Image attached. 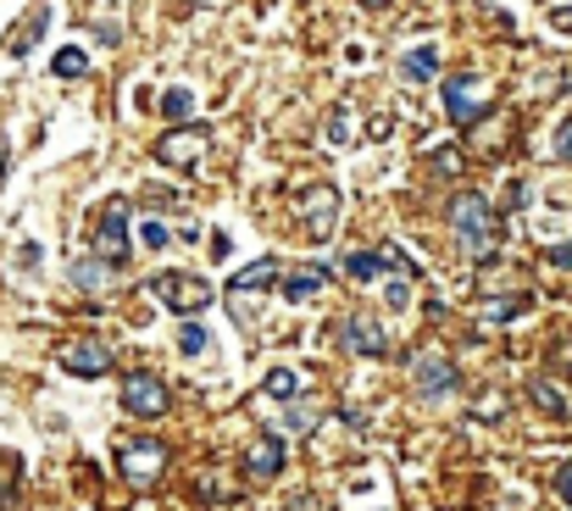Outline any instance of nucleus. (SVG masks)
<instances>
[{
  "label": "nucleus",
  "mask_w": 572,
  "mask_h": 511,
  "mask_svg": "<svg viewBox=\"0 0 572 511\" xmlns=\"http://www.w3.org/2000/svg\"><path fill=\"white\" fill-rule=\"evenodd\" d=\"M461 378H456V361H445V356H422L417 361V389L428 395V400H439V395H450Z\"/></svg>",
  "instance_id": "nucleus-9"
},
{
  "label": "nucleus",
  "mask_w": 572,
  "mask_h": 511,
  "mask_svg": "<svg viewBox=\"0 0 572 511\" xmlns=\"http://www.w3.org/2000/svg\"><path fill=\"white\" fill-rule=\"evenodd\" d=\"M57 361H62L68 372H79V378H101V372L112 367V350H106L101 339H68Z\"/></svg>",
  "instance_id": "nucleus-7"
},
{
  "label": "nucleus",
  "mask_w": 572,
  "mask_h": 511,
  "mask_svg": "<svg viewBox=\"0 0 572 511\" xmlns=\"http://www.w3.org/2000/svg\"><path fill=\"white\" fill-rule=\"evenodd\" d=\"M267 395H278V400H295V395H300V378H295L289 367H273V372H267Z\"/></svg>",
  "instance_id": "nucleus-18"
},
{
  "label": "nucleus",
  "mask_w": 572,
  "mask_h": 511,
  "mask_svg": "<svg viewBox=\"0 0 572 511\" xmlns=\"http://www.w3.org/2000/svg\"><path fill=\"white\" fill-rule=\"evenodd\" d=\"M323 284H328V273H323V267H295V273L284 278V295H289V300H311Z\"/></svg>",
  "instance_id": "nucleus-16"
},
{
  "label": "nucleus",
  "mask_w": 572,
  "mask_h": 511,
  "mask_svg": "<svg viewBox=\"0 0 572 511\" xmlns=\"http://www.w3.org/2000/svg\"><path fill=\"white\" fill-rule=\"evenodd\" d=\"M433 68H439V51H433V45H417V51L400 57V79H406V84H428Z\"/></svg>",
  "instance_id": "nucleus-13"
},
{
  "label": "nucleus",
  "mask_w": 572,
  "mask_h": 511,
  "mask_svg": "<svg viewBox=\"0 0 572 511\" xmlns=\"http://www.w3.org/2000/svg\"><path fill=\"white\" fill-rule=\"evenodd\" d=\"M273 278H278V262H273V256H262V262H251L245 273H234L228 295H251V289H267Z\"/></svg>",
  "instance_id": "nucleus-15"
},
{
  "label": "nucleus",
  "mask_w": 572,
  "mask_h": 511,
  "mask_svg": "<svg viewBox=\"0 0 572 511\" xmlns=\"http://www.w3.org/2000/svg\"><path fill=\"white\" fill-rule=\"evenodd\" d=\"M555 494H561V500H566V505H572V461H566V467H561V472H555Z\"/></svg>",
  "instance_id": "nucleus-27"
},
{
  "label": "nucleus",
  "mask_w": 572,
  "mask_h": 511,
  "mask_svg": "<svg viewBox=\"0 0 572 511\" xmlns=\"http://www.w3.org/2000/svg\"><path fill=\"white\" fill-rule=\"evenodd\" d=\"M450 223H456L461 245H467L478 262H483V256H494V212H489V201H483V195H456Z\"/></svg>",
  "instance_id": "nucleus-1"
},
{
  "label": "nucleus",
  "mask_w": 572,
  "mask_h": 511,
  "mask_svg": "<svg viewBox=\"0 0 572 511\" xmlns=\"http://www.w3.org/2000/svg\"><path fill=\"white\" fill-rule=\"evenodd\" d=\"M550 23H555L561 34H572V7H555V12H550Z\"/></svg>",
  "instance_id": "nucleus-28"
},
{
  "label": "nucleus",
  "mask_w": 572,
  "mask_h": 511,
  "mask_svg": "<svg viewBox=\"0 0 572 511\" xmlns=\"http://www.w3.org/2000/svg\"><path fill=\"white\" fill-rule=\"evenodd\" d=\"M84 68H90V57H84L79 45H68V51H57V73H62V79H84Z\"/></svg>",
  "instance_id": "nucleus-19"
},
{
  "label": "nucleus",
  "mask_w": 572,
  "mask_h": 511,
  "mask_svg": "<svg viewBox=\"0 0 572 511\" xmlns=\"http://www.w3.org/2000/svg\"><path fill=\"white\" fill-rule=\"evenodd\" d=\"M206 145H212V129H178V134H167L162 145H156V156L167 162V167H201L206 162Z\"/></svg>",
  "instance_id": "nucleus-5"
},
{
  "label": "nucleus",
  "mask_w": 572,
  "mask_h": 511,
  "mask_svg": "<svg viewBox=\"0 0 572 511\" xmlns=\"http://www.w3.org/2000/svg\"><path fill=\"white\" fill-rule=\"evenodd\" d=\"M411 284H417V278H395V284L384 289V295H389V306H406V300H411Z\"/></svg>",
  "instance_id": "nucleus-25"
},
{
  "label": "nucleus",
  "mask_w": 572,
  "mask_h": 511,
  "mask_svg": "<svg viewBox=\"0 0 572 511\" xmlns=\"http://www.w3.org/2000/svg\"><path fill=\"white\" fill-rule=\"evenodd\" d=\"M389 262H395V256H384V251H350V256H345V273H350V278H378Z\"/></svg>",
  "instance_id": "nucleus-17"
},
{
  "label": "nucleus",
  "mask_w": 572,
  "mask_h": 511,
  "mask_svg": "<svg viewBox=\"0 0 572 511\" xmlns=\"http://www.w3.org/2000/svg\"><path fill=\"white\" fill-rule=\"evenodd\" d=\"M140 245L162 251V245H167V223H145V228H140Z\"/></svg>",
  "instance_id": "nucleus-24"
},
{
  "label": "nucleus",
  "mask_w": 572,
  "mask_h": 511,
  "mask_svg": "<svg viewBox=\"0 0 572 511\" xmlns=\"http://www.w3.org/2000/svg\"><path fill=\"white\" fill-rule=\"evenodd\" d=\"M317 417H323V406H311V400H300V406L289 411V428H295V433H306V428H311Z\"/></svg>",
  "instance_id": "nucleus-22"
},
{
  "label": "nucleus",
  "mask_w": 572,
  "mask_h": 511,
  "mask_svg": "<svg viewBox=\"0 0 572 511\" xmlns=\"http://www.w3.org/2000/svg\"><path fill=\"white\" fill-rule=\"evenodd\" d=\"M206 339H212V334H206L201 323H184V328H178V350H184V356H206Z\"/></svg>",
  "instance_id": "nucleus-20"
},
{
  "label": "nucleus",
  "mask_w": 572,
  "mask_h": 511,
  "mask_svg": "<svg viewBox=\"0 0 572 511\" xmlns=\"http://www.w3.org/2000/svg\"><path fill=\"white\" fill-rule=\"evenodd\" d=\"M151 295L167 306V311H201V306H212V284L206 278H195V273H156L151 278Z\"/></svg>",
  "instance_id": "nucleus-2"
},
{
  "label": "nucleus",
  "mask_w": 572,
  "mask_h": 511,
  "mask_svg": "<svg viewBox=\"0 0 572 511\" xmlns=\"http://www.w3.org/2000/svg\"><path fill=\"white\" fill-rule=\"evenodd\" d=\"M190 106H195V101H190V90H167V95H162V112H167V117H178V123L190 117Z\"/></svg>",
  "instance_id": "nucleus-21"
},
{
  "label": "nucleus",
  "mask_w": 572,
  "mask_h": 511,
  "mask_svg": "<svg viewBox=\"0 0 572 511\" xmlns=\"http://www.w3.org/2000/svg\"><path fill=\"white\" fill-rule=\"evenodd\" d=\"M372 7H384V0H372Z\"/></svg>",
  "instance_id": "nucleus-29"
},
{
  "label": "nucleus",
  "mask_w": 572,
  "mask_h": 511,
  "mask_svg": "<svg viewBox=\"0 0 572 511\" xmlns=\"http://www.w3.org/2000/svg\"><path fill=\"white\" fill-rule=\"evenodd\" d=\"M73 284H79V289H90V295L112 289V262H101V256H84V262H73Z\"/></svg>",
  "instance_id": "nucleus-14"
},
{
  "label": "nucleus",
  "mask_w": 572,
  "mask_h": 511,
  "mask_svg": "<svg viewBox=\"0 0 572 511\" xmlns=\"http://www.w3.org/2000/svg\"><path fill=\"white\" fill-rule=\"evenodd\" d=\"M445 112H450L456 123H478V117H483V90H472L467 79H450V84H445Z\"/></svg>",
  "instance_id": "nucleus-10"
},
{
  "label": "nucleus",
  "mask_w": 572,
  "mask_h": 511,
  "mask_svg": "<svg viewBox=\"0 0 572 511\" xmlns=\"http://www.w3.org/2000/svg\"><path fill=\"white\" fill-rule=\"evenodd\" d=\"M123 406H129V417H162L173 406V395H167V384L156 372H134L123 384Z\"/></svg>",
  "instance_id": "nucleus-3"
},
{
  "label": "nucleus",
  "mask_w": 572,
  "mask_h": 511,
  "mask_svg": "<svg viewBox=\"0 0 572 511\" xmlns=\"http://www.w3.org/2000/svg\"><path fill=\"white\" fill-rule=\"evenodd\" d=\"M345 334H350V350H356V356H384V350H389V345H384V328H378L372 317H350Z\"/></svg>",
  "instance_id": "nucleus-12"
},
{
  "label": "nucleus",
  "mask_w": 572,
  "mask_h": 511,
  "mask_svg": "<svg viewBox=\"0 0 572 511\" xmlns=\"http://www.w3.org/2000/svg\"><path fill=\"white\" fill-rule=\"evenodd\" d=\"M118 467H123V478H129V483H156V478H162V467H167V444H156V439L123 444V450H118Z\"/></svg>",
  "instance_id": "nucleus-4"
},
{
  "label": "nucleus",
  "mask_w": 572,
  "mask_h": 511,
  "mask_svg": "<svg viewBox=\"0 0 572 511\" xmlns=\"http://www.w3.org/2000/svg\"><path fill=\"white\" fill-rule=\"evenodd\" d=\"M533 400H539V406H544L550 417H561V411H566V400H561V395H555L550 384H533Z\"/></svg>",
  "instance_id": "nucleus-23"
},
{
  "label": "nucleus",
  "mask_w": 572,
  "mask_h": 511,
  "mask_svg": "<svg viewBox=\"0 0 572 511\" xmlns=\"http://www.w3.org/2000/svg\"><path fill=\"white\" fill-rule=\"evenodd\" d=\"M95 251L106 262H123L129 256V201H106L101 223H95Z\"/></svg>",
  "instance_id": "nucleus-6"
},
{
  "label": "nucleus",
  "mask_w": 572,
  "mask_h": 511,
  "mask_svg": "<svg viewBox=\"0 0 572 511\" xmlns=\"http://www.w3.org/2000/svg\"><path fill=\"white\" fill-rule=\"evenodd\" d=\"M555 151H561V162H572V117L561 123V134H555Z\"/></svg>",
  "instance_id": "nucleus-26"
},
{
  "label": "nucleus",
  "mask_w": 572,
  "mask_h": 511,
  "mask_svg": "<svg viewBox=\"0 0 572 511\" xmlns=\"http://www.w3.org/2000/svg\"><path fill=\"white\" fill-rule=\"evenodd\" d=\"M300 223H306L311 239H328L334 223H339V195H334V190H311V195L300 201Z\"/></svg>",
  "instance_id": "nucleus-8"
},
{
  "label": "nucleus",
  "mask_w": 572,
  "mask_h": 511,
  "mask_svg": "<svg viewBox=\"0 0 572 511\" xmlns=\"http://www.w3.org/2000/svg\"><path fill=\"white\" fill-rule=\"evenodd\" d=\"M278 467H284V439H278V433L251 439V450H245V472H251V478H273Z\"/></svg>",
  "instance_id": "nucleus-11"
}]
</instances>
